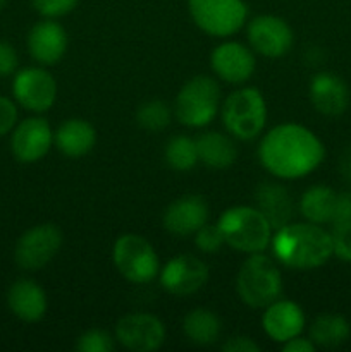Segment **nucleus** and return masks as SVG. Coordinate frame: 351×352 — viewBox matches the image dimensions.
I'll return each mask as SVG.
<instances>
[{
  "label": "nucleus",
  "mask_w": 351,
  "mask_h": 352,
  "mask_svg": "<svg viewBox=\"0 0 351 352\" xmlns=\"http://www.w3.org/2000/svg\"><path fill=\"white\" fill-rule=\"evenodd\" d=\"M165 162L171 168L178 172L191 170L196 164H198V148H196V141L193 138L184 136V134H178V136L171 138L165 144L164 150Z\"/></svg>",
  "instance_id": "nucleus-27"
},
{
  "label": "nucleus",
  "mask_w": 351,
  "mask_h": 352,
  "mask_svg": "<svg viewBox=\"0 0 351 352\" xmlns=\"http://www.w3.org/2000/svg\"><path fill=\"white\" fill-rule=\"evenodd\" d=\"M6 2H7V0H0V9H2V7L6 6Z\"/></svg>",
  "instance_id": "nucleus-39"
},
{
  "label": "nucleus",
  "mask_w": 351,
  "mask_h": 352,
  "mask_svg": "<svg viewBox=\"0 0 351 352\" xmlns=\"http://www.w3.org/2000/svg\"><path fill=\"white\" fill-rule=\"evenodd\" d=\"M268 246L279 263L295 270H313L332 256V236L312 222H289L279 227Z\"/></svg>",
  "instance_id": "nucleus-2"
},
{
  "label": "nucleus",
  "mask_w": 351,
  "mask_h": 352,
  "mask_svg": "<svg viewBox=\"0 0 351 352\" xmlns=\"http://www.w3.org/2000/svg\"><path fill=\"white\" fill-rule=\"evenodd\" d=\"M220 113L231 136L251 141L264 131L267 122V103L257 88H240L224 100Z\"/></svg>",
  "instance_id": "nucleus-5"
},
{
  "label": "nucleus",
  "mask_w": 351,
  "mask_h": 352,
  "mask_svg": "<svg viewBox=\"0 0 351 352\" xmlns=\"http://www.w3.org/2000/svg\"><path fill=\"white\" fill-rule=\"evenodd\" d=\"M332 254L341 261L351 263V226L332 227Z\"/></svg>",
  "instance_id": "nucleus-32"
},
{
  "label": "nucleus",
  "mask_w": 351,
  "mask_h": 352,
  "mask_svg": "<svg viewBox=\"0 0 351 352\" xmlns=\"http://www.w3.org/2000/svg\"><path fill=\"white\" fill-rule=\"evenodd\" d=\"M326 148L313 131L286 122L272 127L258 144V160L274 177L284 181L306 177L323 162Z\"/></svg>",
  "instance_id": "nucleus-1"
},
{
  "label": "nucleus",
  "mask_w": 351,
  "mask_h": 352,
  "mask_svg": "<svg viewBox=\"0 0 351 352\" xmlns=\"http://www.w3.org/2000/svg\"><path fill=\"white\" fill-rule=\"evenodd\" d=\"M79 0H31V6L45 19H57L72 12Z\"/></svg>",
  "instance_id": "nucleus-31"
},
{
  "label": "nucleus",
  "mask_w": 351,
  "mask_h": 352,
  "mask_svg": "<svg viewBox=\"0 0 351 352\" xmlns=\"http://www.w3.org/2000/svg\"><path fill=\"white\" fill-rule=\"evenodd\" d=\"M62 230L54 223H40L28 229L17 239L14 248V260L17 267L28 272H36L50 263L62 246Z\"/></svg>",
  "instance_id": "nucleus-9"
},
{
  "label": "nucleus",
  "mask_w": 351,
  "mask_h": 352,
  "mask_svg": "<svg viewBox=\"0 0 351 352\" xmlns=\"http://www.w3.org/2000/svg\"><path fill=\"white\" fill-rule=\"evenodd\" d=\"M172 112L169 105L162 100H150L145 102L136 112V122L141 129L148 133H158L171 124Z\"/></svg>",
  "instance_id": "nucleus-28"
},
{
  "label": "nucleus",
  "mask_w": 351,
  "mask_h": 352,
  "mask_svg": "<svg viewBox=\"0 0 351 352\" xmlns=\"http://www.w3.org/2000/svg\"><path fill=\"white\" fill-rule=\"evenodd\" d=\"M220 107V86L210 76H195L179 89L174 102L176 119L186 127H205Z\"/></svg>",
  "instance_id": "nucleus-6"
},
{
  "label": "nucleus",
  "mask_w": 351,
  "mask_h": 352,
  "mask_svg": "<svg viewBox=\"0 0 351 352\" xmlns=\"http://www.w3.org/2000/svg\"><path fill=\"white\" fill-rule=\"evenodd\" d=\"M236 291L250 308H267L281 298L282 275L272 258L253 253L243 261L236 277Z\"/></svg>",
  "instance_id": "nucleus-4"
},
{
  "label": "nucleus",
  "mask_w": 351,
  "mask_h": 352,
  "mask_svg": "<svg viewBox=\"0 0 351 352\" xmlns=\"http://www.w3.org/2000/svg\"><path fill=\"white\" fill-rule=\"evenodd\" d=\"M54 131L43 117H28L16 124L10 134V151L21 164H34L50 151Z\"/></svg>",
  "instance_id": "nucleus-13"
},
{
  "label": "nucleus",
  "mask_w": 351,
  "mask_h": 352,
  "mask_svg": "<svg viewBox=\"0 0 351 352\" xmlns=\"http://www.w3.org/2000/svg\"><path fill=\"white\" fill-rule=\"evenodd\" d=\"M182 332L196 346H210L222 332L220 318L206 308H196L182 320Z\"/></svg>",
  "instance_id": "nucleus-26"
},
{
  "label": "nucleus",
  "mask_w": 351,
  "mask_h": 352,
  "mask_svg": "<svg viewBox=\"0 0 351 352\" xmlns=\"http://www.w3.org/2000/svg\"><path fill=\"white\" fill-rule=\"evenodd\" d=\"M96 143V131L88 120L69 119L54 131V144L69 158L85 157Z\"/></svg>",
  "instance_id": "nucleus-22"
},
{
  "label": "nucleus",
  "mask_w": 351,
  "mask_h": 352,
  "mask_svg": "<svg viewBox=\"0 0 351 352\" xmlns=\"http://www.w3.org/2000/svg\"><path fill=\"white\" fill-rule=\"evenodd\" d=\"M262 327L267 337L274 342L284 344L292 337L301 336L305 329V313L301 306L289 299H275L274 302L264 308Z\"/></svg>",
  "instance_id": "nucleus-16"
},
{
  "label": "nucleus",
  "mask_w": 351,
  "mask_h": 352,
  "mask_svg": "<svg viewBox=\"0 0 351 352\" xmlns=\"http://www.w3.org/2000/svg\"><path fill=\"white\" fill-rule=\"evenodd\" d=\"M114 265L126 280L133 284H148L160 272V260L150 241L138 234H124L112 250Z\"/></svg>",
  "instance_id": "nucleus-7"
},
{
  "label": "nucleus",
  "mask_w": 351,
  "mask_h": 352,
  "mask_svg": "<svg viewBox=\"0 0 351 352\" xmlns=\"http://www.w3.org/2000/svg\"><path fill=\"white\" fill-rule=\"evenodd\" d=\"M310 102L313 109L327 117H337L350 105V89L346 82L332 72H319L310 81Z\"/></svg>",
  "instance_id": "nucleus-19"
},
{
  "label": "nucleus",
  "mask_w": 351,
  "mask_h": 352,
  "mask_svg": "<svg viewBox=\"0 0 351 352\" xmlns=\"http://www.w3.org/2000/svg\"><path fill=\"white\" fill-rule=\"evenodd\" d=\"M195 244L202 253L212 254L217 253V251L226 244V241H224V236L222 232H220L219 226L205 223V226L200 227L195 232Z\"/></svg>",
  "instance_id": "nucleus-30"
},
{
  "label": "nucleus",
  "mask_w": 351,
  "mask_h": 352,
  "mask_svg": "<svg viewBox=\"0 0 351 352\" xmlns=\"http://www.w3.org/2000/svg\"><path fill=\"white\" fill-rule=\"evenodd\" d=\"M224 352H258L260 346L246 336H234L227 339L220 347Z\"/></svg>",
  "instance_id": "nucleus-36"
},
{
  "label": "nucleus",
  "mask_w": 351,
  "mask_h": 352,
  "mask_svg": "<svg viewBox=\"0 0 351 352\" xmlns=\"http://www.w3.org/2000/svg\"><path fill=\"white\" fill-rule=\"evenodd\" d=\"M213 74L229 85H243L253 76L257 58L253 50L240 41H224L210 55Z\"/></svg>",
  "instance_id": "nucleus-15"
},
{
  "label": "nucleus",
  "mask_w": 351,
  "mask_h": 352,
  "mask_svg": "<svg viewBox=\"0 0 351 352\" xmlns=\"http://www.w3.org/2000/svg\"><path fill=\"white\" fill-rule=\"evenodd\" d=\"M7 306L16 318L26 323L40 322L48 308L47 294L31 278H19L7 291Z\"/></svg>",
  "instance_id": "nucleus-20"
},
{
  "label": "nucleus",
  "mask_w": 351,
  "mask_h": 352,
  "mask_svg": "<svg viewBox=\"0 0 351 352\" xmlns=\"http://www.w3.org/2000/svg\"><path fill=\"white\" fill-rule=\"evenodd\" d=\"M339 172L348 182H351V144L339 157Z\"/></svg>",
  "instance_id": "nucleus-38"
},
{
  "label": "nucleus",
  "mask_w": 351,
  "mask_h": 352,
  "mask_svg": "<svg viewBox=\"0 0 351 352\" xmlns=\"http://www.w3.org/2000/svg\"><path fill=\"white\" fill-rule=\"evenodd\" d=\"M209 220V205L198 195H186L176 199L165 210L162 222L172 236H191Z\"/></svg>",
  "instance_id": "nucleus-17"
},
{
  "label": "nucleus",
  "mask_w": 351,
  "mask_h": 352,
  "mask_svg": "<svg viewBox=\"0 0 351 352\" xmlns=\"http://www.w3.org/2000/svg\"><path fill=\"white\" fill-rule=\"evenodd\" d=\"M246 36L251 50L268 58L286 55L295 41L291 26L282 17L272 14L253 17L246 26Z\"/></svg>",
  "instance_id": "nucleus-11"
},
{
  "label": "nucleus",
  "mask_w": 351,
  "mask_h": 352,
  "mask_svg": "<svg viewBox=\"0 0 351 352\" xmlns=\"http://www.w3.org/2000/svg\"><path fill=\"white\" fill-rule=\"evenodd\" d=\"M17 124V105L14 100L0 96V138L12 133Z\"/></svg>",
  "instance_id": "nucleus-33"
},
{
  "label": "nucleus",
  "mask_w": 351,
  "mask_h": 352,
  "mask_svg": "<svg viewBox=\"0 0 351 352\" xmlns=\"http://www.w3.org/2000/svg\"><path fill=\"white\" fill-rule=\"evenodd\" d=\"M332 227H350L351 226V192L337 195L336 210H334Z\"/></svg>",
  "instance_id": "nucleus-34"
},
{
  "label": "nucleus",
  "mask_w": 351,
  "mask_h": 352,
  "mask_svg": "<svg viewBox=\"0 0 351 352\" xmlns=\"http://www.w3.org/2000/svg\"><path fill=\"white\" fill-rule=\"evenodd\" d=\"M19 57H17L16 48L7 41L0 40V78H7L16 72Z\"/></svg>",
  "instance_id": "nucleus-35"
},
{
  "label": "nucleus",
  "mask_w": 351,
  "mask_h": 352,
  "mask_svg": "<svg viewBox=\"0 0 351 352\" xmlns=\"http://www.w3.org/2000/svg\"><path fill=\"white\" fill-rule=\"evenodd\" d=\"M257 208L264 213L272 229L286 226L291 222L295 213V201L288 189L277 182H264L255 191Z\"/></svg>",
  "instance_id": "nucleus-21"
},
{
  "label": "nucleus",
  "mask_w": 351,
  "mask_h": 352,
  "mask_svg": "<svg viewBox=\"0 0 351 352\" xmlns=\"http://www.w3.org/2000/svg\"><path fill=\"white\" fill-rule=\"evenodd\" d=\"M198 160L210 168H227L236 162L237 148L233 138L219 131H206L196 138Z\"/></svg>",
  "instance_id": "nucleus-23"
},
{
  "label": "nucleus",
  "mask_w": 351,
  "mask_h": 352,
  "mask_svg": "<svg viewBox=\"0 0 351 352\" xmlns=\"http://www.w3.org/2000/svg\"><path fill=\"white\" fill-rule=\"evenodd\" d=\"M116 340L134 352H153L164 344L165 327L150 313H131L116 325Z\"/></svg>",
  "instance_id": "nucleus-12"
},
{
  "label": "nucleus",
  "mask_w": 351,
  "mask_h": 352,
  "mask_svg": "<svg viewBox=\"0 0 351 352\" xmlns=\"http://www.w3.org/2000/svg\"><path fill=\"white\" fill-rule=\"evenodd\" d=\"M162 287L174 296H189L209 280V267L195 254H179L171 258L158 272Z\"/></svg>",
  "instance_id": "nucleus-14"
},
{
  "label": "nucleus",
  "mask_w": 351,
  "mask_h": 352,
  "mask_svg": "<svg viewBox=\"0 0 351 352\" xmlns=\"http://www.w3.org/2000/svg\"><path fill=\"white\" fill-rule=\"evenodd\" d=\"M28 50L41 65H54L67 50V33L54 19H43L28 33Z\"/></svg>",
  "instance_id": "nucleus-18"
},
{
  "label": "nucleus",
  "mask_w": 351,
  "mask_h": 352,
  "mask_svg": "<svg viewBox=\"0 0 351 352\" xmlns=\"http://www.w3.org/2000/svg\"><path fill=\"white\" fill-rule=\"evenodd\" d=\"M337 192H334L329 186L317 184L306 189L299 199V213L306 222L317 223H330L336 210Z\"/></svg>",
  "instance_id": "nucleus-24"
},
{
  "label": "nucleus",
  "mask_w": 351,
  "mask_h": 352,
  "mask_svg": "<svg viewBox=\"0 0 351 352\" xmlns=\"http://www.w3.org/2000/svg\"><path fill=\"white\" fill-rule=\"evenodd\" d=\"M189 16L203 33L227 38L244 26L248 7L243 0H188Z\"/></svg>",
  "instance_id": "nucleus-8"
},
{
  "label": "nucleus",
  "mask_w": 351,
  "mask_h": 352,
  "mask_svg": "<svg viewBox=\"0 0 351 352\" xmlns=\"http://www.w3.org/2000/svg\"><path fill=\"white\" fill-rule=\"evenodd\" d=\"M14 102L30 112H47L57 98V82L54 76L41 67H24L14 74Z\"/></svg>",
  "instance_id": "nucleus-10"
},
{
  "label": "nucleus",
  "mask_w": 351,
  "mask_h": 352,
  "mask_svg": "<svg viewBox=\"0 0 351 352\" xmlns=\"http://www.w3.org/2000/svg\"><path fill=\"white\" fill-rule=\"evenodd\" d=\"M350 323L344 316L336 313H322L310 325V340L315 347L336 349L350 339Z\"/></svg>",
  "instance_id": "nucleus-25"
},
{
  "label": "nucleus",
  "mask_w": 351,
  "mask_h": 352,
  "mask_svg": "<svg viewBox=\"0 0 351 352\" xmlns=\"http://www.w3.org/2000/svg\"><path fill=\"white\" fill-rule=\"evenodd\" d=\"M224 241L241 253H264L272 239V226L257 206H231L219 217Z\"/></svg>",
  "instance_id": "nucleus-3"
},
{
  "label": "nucleus",
  "mask_w": 351,
  "mask_h": 352,
  "mask_svg": "<svg viewBox=\"0 0 351 352\" xmlns=\"http://www.w3.org/2000/svg\"><path fill=\"white\" fill-rule=\"evenodd\" d=\"M116 349L114 337L100 329L86 330L76 340V351L79 352H112Z\"/></svg>",
  "instance_id": "nucleus-29"
},
{
  "label": "nucleus",
  "mask_w": 351,
  "mask_h": 352,
  "mask_svg": "<svg viewBox=\"0 0 351 352\" xmlns=\"http://www.w3.org/2000/svg\"><path fill=\"white\" fill-rule=\"evenodd\" d=\"M315 344L308 339H305V337L298 336V337H292L291 340H288V342L282 344V351L284 352H313L315 351Z\"/></svg>",
  "instance_id": "nucleus-37"
}]
</instances>
